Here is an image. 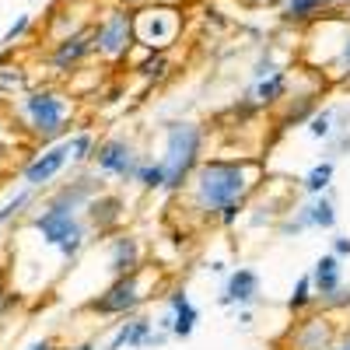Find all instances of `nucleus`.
<instances>
[{"mask_svg":"<svg viewBox=\"0 0 350 350\" xmlns=\"http://www.w3.org/2000/svg\"><path fill=\"white\" fill-rule=\"evenodd\" d=\"M133 179H137L144 189H165V168H161V161H154V165H140V168L133 172Z\"/></svg>","mask_w":350,"mask_h":350,"instance_id":"b1692460","label":"nucleus"},{"mask_svg":"<svg viewBox=\"0 0 350 350\" xmlns=\"http://www.w3.org/2000/svg\"><path fill=\"white\" fill-rule=\"evenodd\" d=\"M347 21H350V4H347Z\"/></svg>","mask_w":350,"mask_h":350,"instance_id":"4c0bfd02","label":"nucleus"},{"mask_svg":"<svg viewBox=\"0 0 350 350\" xmlns=\"http://www.w3.org/2000/svg\"><path fill=\"white\" fill-rule=\"evenodd\" d=\"M92 53H95V49H92V32H70V36H64L60 42L53 46L49 67H53L56 74H74Z\"/></svg>","mask_w":350,"mask_h":350,"instance_id":"6e6552de","label":"nucleus"},{"mask_svg":"<svg viewBox=\"0 0 350 350\" xmlns=\"http://www.w3.org/2000/svg\"><path fill=\"white\" fill-rule=\"evenodd\" d=\"M333 179V161H323V165H315L308 175H305V189L308 193H323Z\"/></svg>","mask_w":350,"mask_h":350,"instance_id":"393cba45","label":"nucleus"},{"mask_svg":"<svg viewBox=\"0 0 350 350\" xmlns=\"http://www.w3.org/2000/svg\"><path fill=\"white\" fill-rule=\"evenodd\" d=\"M308 301H312V277H301V280H298V287H295V295H291V301H287V305H291V312H301Z\"/></svg>","mask_w":350,"mask_h":350,"instance_id":"c85d7f7f","label":"nucleus"},{"mask_svg":"<svg viewBox=\"0 0 350 350\" xmlns=\"http://www.w3.org/2000/svg\"><path fill=\"white\" fill-rule=\"evenodd\" d=\"M95 161H98V172L116 175V179H133V172H137L133 144L126 140H105L102 148H95Z\"/></svg>","mask_w":350,"mask_h":350,"instance_id":"1a4fd4ad","label":"nucleus"},{"mask_svg":"<svg viewBox=\"0 0 350 350\" xmlns=\"http://www.w3.org/2000/svg\"><path fill=\"white\" fill-rule=\"evenodd\" d=\"M329 350H350V336H347V340H343L340 347H329Z\"/></svg>","mask_w":350,"mask_h":350,"instance_id":"c9c22d12","label":"nucleus"},{"mask_svg":"<svg viewBox=\"0 0 350 350\" xmlns=\"http://www.w3.org/2000/svg\"><path fill=\"white\" fill-rule=\"evenodd\" d=\"M140 301H144V291H140V277H137V270H133V273L116 277V284L105 291V295H98L88 308L102 312V315H126V312H133Z\"/></svg>","mask_w":350,"mask_h":350,"instance_id":"0eeeda50","label":"nucleus"},{"mask_svg":"<svg viewBox=\"0 0 350 350\" xmlns=\"http://www.w3.org/2000/svg\"><path fill=\"white\" fill-rule=\"evenodd\" d=\"M179 28H183V14L175 11V8H144L133 14V42H140L148 53H165L175 36H179Z\"/></svg>","mask_w":350,"mask_h":350,"instance_id":"20e7f679","label":"nucleus"},{"mask_svg":"<svg viewBox=\"0 0 350 350\" xmlns=\"http://www.w3.org/2000/svg\"><path fill=\"white\" fill-rule=\"evenodd\" d=\"M259 295V277L256 270H239L228 277V287H224V298L221 305H252Z\"/></svg>","mask_w":350,"mask_h":350,"instance_id":"9b49d317","label":"nucleus"},{"mask_svg":"<svg viewBox=\"0 0 350 350\" xmlns=\"http://www.w3.org/2000/svg\"><path fill=\"white\" fill-rule=\"evenodd\" d=\"M74 350H95V347H92V343H84V347H74Z\"/></svg>","mask_w":350,"mask_h":350,"instance_id":"e433bc0d","label":"nucleus"},{"mask_svg":"<svg viewBox=\"0 0 350 350\" xmlns=\"http://www.w3.org/2000/svg\"><path fill=\"white\" fill-rule=\"evenodd\" d=\"M333 256H350V239H336L333 242Z\"/></svg>","mask_w":350,"mask_h":350,"instance_id":"473e14b6","label":"nucleus"},{"mask_svg":"<svg viewBox=\"0 0 350 350\" xmlns=\"http://www.w3.org/2000/svg\"><path fill=\"white\" fill-rule=\"evenodd\" d=\"M67 161H70V144L64 140V144H56V148H49L46 154H39V158H32V161L25 165V186L39 189V186L53 183L56 175L64 172Z\"/></svg>","mask_w":350,"mask_h":350,"instance_id":"9d476101","label":"nucleus"},{"mask_svg":"<svg viewBox=\"0 0 350 350\" xmlns=\"http://www.w3.org/2000/svg\"><path fill=\"white\" fill-rule=\"evenodd\" d=\"M140 267V245H137V239H130V235H120L112 242V259H109V270L116 273V277H123V273H133Z\"/></svg>","mask_w":350,"mask_h":350,"instance_id":"2eb2a0df","label":"nucleus"},{"mask_svg":"<svg viewBox=\"0 0 350 350\" xmlns=\"http://www.w3.org/2000/svg\"><path fill=\"white\" fill-rule=\"evenodd\" d=\"M200 151H203V130L196 123H168L165 126V189L175 193L183 189L189 172L200 165Z\"/></svg>","mask_w":350,"mask_h":350,"instance_id":"7ed1b4c3","label":"nucleus"},{"mask_svg":"<svg viewBox=\"0 0 350 350\" xmlns=\"http://www.w3.org/2000/svg\"><path fill=\"white\" fill-rule=\"evenodd\" d=\"M28 350H56V347H53L49 340H36V343H32V347H28Z\"/></svg>","mask_w":350,"mask_h":350,"instance_id":"72a5a7b5","label":"nucleus"},{"mask_svg":"<svg viewBox=\"0 0 350 350\" xmlns=\"http://www.w3.org/2000/svg\"><path fill=\"white\" fill-rule=\"evenodd\" d=\"M8 133H11V126H8V120H4V116H0V144L8 140Z\"/></svg>","mask_w":350,"mask_h":350,"instance_id":"f704fd0d","label":"nucleus"},{"mask_svg":"<svg viewBox=\"0 0 350 350\" xmlns=\"http://www.w3.org/2000/svg\"><path fill=\"white\" fill-rule=\"evenodd\" d=\"M291 340H295L298 350H329V326L323 319H305Z\"/></svg>","mask_w":350,"mask_h":350,"instance_id":"f3484780","label":"nucleus"},{"mask_svg":"<svg viewBox=\"0 0 350 350\" xmlns=\"http://www.w3.org/2000/svg\"><path fill=\"white\" fill-rule=\"evenodd\" d=\"M336 70L343 77H350V21L343 28V36H340V53H336Z\"/></svg>","mask_w":350,"mask_h":350,"instance_id":"c756f323","label":"nucleus"},{"mask_svg":"<svg viewBox=\"0 0 350 350\" xmlns=\"http://www.w3.org/2000/svg\"><path fill=\"white\" fill-rule=\"evenodd\" d=\"M28 32H32V14H18V21L8 28V32H4V39H0V42H4L8 49H14V46H18V42H21Z\"/></svg>","mask_w":350,"mask_h":350,"instance_id":"cd10ccee","label":"nucleus"},{"mask_svg":"<svg viewBox=\"0 0 350 350\" xmlns=\"http://www.w3.org/2000/svg\"><path fill=\"white\" fill-rule=\"evenodd\" d=\"M312 287L323 298H333L340 291V256H323L312 270Z\"/></svg>","mask_w":350,"mask_h":350,"instance_id":"dca6fc26","label":"nucleus"},{"mask_svg":"<svg viewBox=\"0 0 350 350\" xmlns=\"http://www.w3.org/2000/svg\"><path fill=\"white\" fill-rule=\"evenodd\" d=\"M32 193H36L32 186H25V189H18V193H14V196H11V200L4 203V207H0V224H8V221H14V217H18V214H21V211L28 207V203H32Z\"/></svg>","mask_w":350,"mask_h":350,"instance_id":"4be33fe9","label":"nucleus"},{"mask_svg":"<svg viewBox=\"0 0 350 350\" xmlns=\"http://www.w3.org/2000/svg\"><path fill=\"white\" fill-rule=\"evenodd\" d=\"M287 95V74L284 70H273V74H267L259 81V88H256V98L262 102V105H273V102H280Z\"/></svg>","mask_w":350,"mask_h":350,"instance_id":"aec40b11","label":"nucleus"},{"mask_svg":"<svg viewBox=\"0 0 350 350\" xmlns=\"http://www.w3.org/2000/svg\"><path fill=\"white\" fill-rule=\"evenodd\" d=\"M95 179H74L70 186H64L60 193H56L49 203H53V207H64V211H81V207H88V200H92L95 196Z\"/></svg>","mask_w":350,"mask_h":350,"instance_id":"4468645a","label":"nucleus"},{"mask_svg":"<svg viewBox=\"0 0 350 350\" xmlns=\"http://www.w3.org/2000/svg\"><path fill=\"white\" fill-rule=\"evenodd\" d=\"M165 336H154L151 333V323L148 319H133V323H123L120 333L112 336L109 350H123V347H151V343H161Z\"/></svg>","mask_w":350,"mask_h":350,"instance_id":"ddd939ff","label":"nucleus"},{"mask_svg":"<svg viewBox=\"0 0 350 350\" xmlns=\"http://www.w3.org/2000/svg\"><path fill=\"white\" fill-rule=\"evenodd\" d=\"M67 144H70V161H88V158L95 154V137L92 133H77Z\"/></svg>","mask_w":350,"mask_h":350,"instance_id":"bb28decb","label":"nucleus"},{"mask_svg":"<svg viewBox=\"0 0 350 350\" xmlns=\"http://www.w3.org/2000/svg\"><path fill=\"white\" fill-rule=\"evenodd\" d=\"M239 214H242V203H228V207H221V211H217L221 224H228V228H231V224L239 221Z\"/></svg>","mask_w":350,"mask_h":350,"instance_id":"2f4dec72","label":"nucleus"},{"mask_svg":"<svg viewBox=\"0 0 350 350\" xmlns=\"http://www.w3.org/2000/svg\"><path fill=\"white\" fill-rule=\"evenodd\" d=\"M333 4H336V0H287L284 18L287 21H312V18H319L323 11H329Z\"/></svg>","mask_w":350,"mask_h":350,"instance_id":"6ab92c4d","label":"nucleus"},{"mask_svg":"<svg viewBox=\"0 0 350 350\" xmlns=\"http://www.w3.org/2000/svg\"><path fill=\"white\" fill-rule=\"evenodd\" d=\"M308 224H315V228H333L336 224V211H333V203L329 200H319L315 207H308Z\"/></svg>","mask_w":350,"mask_h":350,"instance_id":"a878e982","label":"nucleus"},{"mask_svg":"<svg viewBox=\"0 0 350 350\" xmlns=\"http://www.w3.org/2000/svg\"><path fill=\"white\" fill-rule=\"evenodd\" d=\"M32 228L42 235L46 245H56L67 259H74L81 252V245H84V224H81V217L74 211L53 207V203H49L42 214L32 217Z\"/></svg>","mask_w":350,"mask_h":350,"instance_id":"39448f33","label":"nucleus"},{"mask_svg":"<svg viewBox=\"0 0 350 350\" xmlns=\"http://www.w3.org/2000/svg\"><path fill=\"white\" fill-rule=\"evenodd\" d=\"M123 211H126V203H123L120 196H112V193L88 200V217H92V224L102 228V231L112 228V224H120V221H123Z\"/></svg>","mask_w":350,"mask_h":350,"instance_id":"f8f14e48","label":"nucleus"},{"mask_svg":"<svg viewBox=\"0 0 350 350\" xmlns=\"http://www.w3.org/2000/svg\"><path fill=\"white\" fill-rule=\"evenodd\" d=\"M133 70L148 81H161L168 74V60H165V53H148V60H140Z\"/></svg>","mask_w":350,"mask_h":350,"instance_id":"5701e85b","label":"nucleus"},{"mask_svg":"<svg viewBox=\"0 0 350 350\" xmlns=\"http://www.w3.org/2000/svg\"><path fill=\"white\" fill-rule=\"evenodd\" d=\"M252 172H256V161H224V158L200 161L186 179L193 186L196 211L214 217L228 203H242L245 193L252 189Z\"/></svg>","mask_w":350,"mask_h":350,"instance_id":"f257e3e1","label":"nucleus"},{"mask_svg":"<svg viewBox=\"0 0 350 350\" xmlns=\"http://www.w3.org/2000/svg\"><path fill=\"white\" fill-rule=\"evenodd\" d=\"M308 130H312V137H329V112H323V116H312V123H308Z\"/></svg>","mask_w":350,"mask_h":350,"instance_id":"7c9ffc66","label":"nucleus"},{"mask_svg":"<svg viewBox=\"0 0 350 350\" xmlns=\"http://www.w3.org/2000/svg\"><path fill=\"white\" fill-rule=\"evenodd\" d=\"M28 88V74L25 67H14V64H0V95H18Z\"/></svg>","mask_w":350,"mask_h":350,"instance_id":"412c9836","label":"nucleus"},{"mask_svg":"<svg viewBox=\"0 0 350 350\" xmlns=\"http://www.w3.org/2000/svg\"><path fill=\"white\" fill-rule=\"evenodd\" d=\"M14 112L21 116V123L28 126V133L36 140L49 144V140L67 133L70 116H74V102H70V95L56 92V88H36V92H28L18 102Z\"/></svg>","mask_w":350,"mask_h":350,"instance_id":"f03ea898","label":"nucleus"},{"mask_svg":"<svg viewBox=\"0 0 350 350\" xmlns=\"http://www.w3.org/2000/svg\"><path fill=\"white\" fill-rule=\"evenodd\" d=\"M120 4H133V0H120Z\"/></svg>","mask_w":350,"mask_h":350,"instance_id":"58836bf2","label":"nucleus"},{"mask_svg":"<svg viewBox=\"0 0 350 350\" xmlns=\"http://www.w3.org/2000/svg\"><path fill=\"white\" fill-rule=\"evenodd\" d=\"M133 46V11L109 8L92 28V49L105 60H123Z\"/></svg>","mask_w":350,"mask_h":350,"instance_id":"423d86ee","label":"nucleus"},{"mask_svg":"<svg viewBox=\"0 0 350 350\" xmlns=\"http://www.w3.org/2000/svg\"><path fill=\"white\" fill-rule=\"evenodd\" d=\"M168 301H172V312H175V319H172V333L179 336V340H186V336L193 333V326H196L200 312L189 305V298L183 295V291H175V295H172Z\"/></svg>","mask_w":350,"mask_h":350,"instance_id":"a211bd4d","label":"nucleus"}]
</instances>
